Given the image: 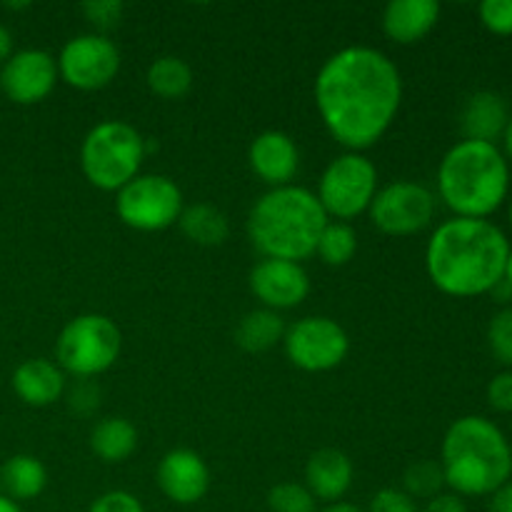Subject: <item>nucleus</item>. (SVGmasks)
I'll return each instance as SVG.
<instances>
[{"instance_id": "36", "label": "nucleus", "mask_w": 512, "mask_h": 512, "mask_svg": "<svg viewBox=\"0 0 512 512\" xmlns=\"http://www.w3.org/2000/svg\"><path fill=\"white\" fill-rule=\"evenodd\" d=\"M420 512H468V505H465V500L460 495L440 493L433 500H428Z\"/></svg>"}, {"instance_id": "31", "label": "nucleus", "mask_w": 512, "mask_h": 512, "mask_svg": "<svg viewBox=\"0 0 512 512\" xmlns=\"http://www.w3.org/2000/svg\"><path fill=\"white\" fill-rule=\"evenodd\" d=\"M123 10L125 5L120 0H90V3L83 5V13L90 23L95 25L98 30H110L120 23L123 18Z\"/></svg>"}, {"instance_id": "27", "label": "nucleus", "mask_w": 512, "mask_h": 512, "mask_svg": "<svg viewBox=\"0 0 512 512\" xmlns=\"http://www.w3.org/2000/svg\"><path fill=\"white\" fill-rule=\"evenodd\" d=\"M405 493L418 503V500H433L445 488V475L440 463L435 460H420L413 463L403 475Z\"/></svg>"}, {"instance_id": "35", "label": "nucleus", "mask_w": 512, "mask_h": 512, "mask_svg": "<svg viewBox=\"0 0 512 512\" xmlns=\"http://www.w3.org/2000/svg\"><path fill=\"white\" fill-rule=\"evenodd\" d=\"M98 388H95L93 383H78L73 388V393H70V405H73L78 413H90V410L98 408Z\"/></svg>"}, {"instance_id": "2", "label": "nucleus", "mask_w": 512, "mask_h": 512, "mask_svg": "<svg viewBox=\"0 0 512 512\" xmlns=\"http://www.w3.org/2000/svg\"><path fill=\"white\" fill-rule=\"evenodd\" d=\"M510 240L490 220L450 218L433 230L425 248V270L440 293L478 298L503 280Z\"/></svg>"}, {"instance_id": "32", "label": "nucleus", "mask_w": 512, "mask_h": 512, "mask_svg": "<svg viewBox=\"0 0 512 512\" xmlns=\"http://www.w3.org/2000/svg\"><path fill=\"white\" fill-rule=\"evenodd\" d=\"M365 512H420V508L405 490L383 488L370 498V505Z\"/></svg>"}, {"instance_id": "19", "label": "nucleus", "mask_w": 512, "mask_h": 512, "mask_svg": "<svg viewBox=\"0 0 512 512\" xmlns=\"http://www.w3.org/2000/svg\"><path fill=\"white\" fill-rule=\"evenodd\" d=\"M438 20V0H390L383 10L385 35L398 45L420 43L433 33Z\"/></svg>"}, {"instance_id": "23", "label": "nucleus", "mask_w": 512, "mask_h": 512, "mask_svg": "<svg viewBox=\"0 0 512 512\" xmlns=\"http://www.w3.org/2000/svg\"><path fill=\"white\" fill-rule=\"evenodd\" d=\"M285 328L280 313L268 308L250 310L240 318L238 328H235V343L245 350V353H265V350L275 348L283 343Z\"/></svg>"}, {"instance_id": "37", "label": "nucleus", "mask_w": 512, "mask_h": 512, "mask_svg": "<svg viewBox=\"0 0 512 512\" xmlns=\"http://www.w3.org/2000/svg\"><path fill=\"white\" fill-rule=\"evenodd\" d=\"M488 512H512V480L488 495Z\"/></svg>"}, {"instance_id": "16", "label": "nucleus", "mask_w": 512, "mask_h": 512, "mask_svg": "<svg viewBox=\"0 0 512 512\" xmlns=\"http://www.w3.org/2000/svg\"><path fill=\"white\" fill-rule=\"evenodd\" d=\"M250 170L270 188L290 185L300 168V153L295 140L283 130H265L255 135L248 150Z\"/></svg>"}, {"instance_id": "34", "label": "nucleus", "mask_w": 512, "mask_h": 512, "mask_svg": "<svg viewBox=\"0 0 512 512\" xmlns=\"http://www.w3.org/2000/svg\"><path fill=\"white\" fill-rule=\"evenodd\" d=\"M488 403L498 413H512V370L493 375L488 383Z\"/></svg>"}, {"instance_id": "33", "label": "nucleus", "mask_w": 512, "mask_h": 512, "mask_svg": "<svg viewBox=\"0 0 512 512\" xmlns=\"http://www.w3.org/2000/svg\"><path fill=\"white\" fill-rule=\"evenodd\" d=\"M88 512H145V508L128 490H108L90 503Z\"/></svg>"}, {"instance_id": "21", "label": "nucleus", "mask_w": 512, "mask_h": 512, "mask_svg": "<svg viewBox=\"0 0 512 512\" xmlns=\"http://www.w3.org/2000/svg\"><path fill=\"white\" fill-rule=\"evenodd\" d=\"M48 485V470L35 455H13L0 468V488L10 500H35Z\"/></svg>"}, {"instance_id": "9", "label": "nucleus", "mask_w": 512, "mask_h": 512, "mask_svg": "<svg viewBox=\"0 0 512 512\" xmlns=\"http://www.w3.org/2000/svg\"><path fill=\"white\" fill-rule=\"evenodd\" d=\"M183 193L168 175L148 173L130 180L115 195V213L128 228L140 233H158L180 220Z\"/></svg>"}, {"instance_id": "5", "label": "nucleus", "mask_w": 512, "mask_h": 512, "mask_svg": "<svg viewBox=\"0 0 512 512\" xmlns=\"http://www.w3.org/2000/svg\"><path fill=\"white\" fill-rule=\"evenodd\" d=\"M510 193V165L493 143L460 140L438 165V198L453 218L488 220Z\"/></svg>"}, {"instance_id": "4", "label": "nucleus", "mask_w": 512, "mask_h": 512, "mask_svg": "<svg viewBox=\"0 0 512 512\" xmlns=\"http://www.w3.org/2000/svg\"><path fill=\"white\" fill-rule=\"evenodd\" d=\"M440 468L455 495L483 498L512 480L510 440L493 420L465 415L445 433Z\"/></svg>"}, {"instance_id": "3", "label": "nucleus", "mask_w": 512, "mask_h": 512, "mask_svg": "<svg viewBox=\"0 0 512 512\" xmlns=\"http://www.w3.org/2000/svg\"><path fill=\"white\" fill-rule=\"evenodd\" d=\"M328 225L318 195L300 185L270 188L260 195L248 215V235L263 258L303 263L315 255Z\"/></svg>"}, {"instance_id": "20", "label": "nucleus", "mask_w": 512, "mask_h": 512, "mask_svg": "<svg viewBox=\"0 0 512 512\" xmlns=\"http://www.w3.org/2000/svg\"><path fill=\"white\" fill-rule=\"evenodd\" d=\"M13 390L30 408H48L65 393V373L58 363L45 358L25 360L13 373Z\"/></svg>"}, {"instance_id": "11", "label": "nucleus", "mask_w": 512, "mask_h": 512, "mask_svg": "<svg viewBox=\"0 0 512 512\" xmlns=\"http://www.w3.org/2000/svg\"><path fill=\"white\" fill-rule=\"evenodd\" d=\"M435 208L438 200L433 190L413 180H395L385 188H378L368 213L380 233L405 238L428 228L435 218Z\"/></svg>"}, {"instance_id": "24", "label": "nucleus", "mask_w": 512, "mask_h": 512, "mask_svg": "<svg viewBox=\"0 0 512 512\" xmlns=\"http://www.w3.org/2000/svg\"><path fill=\"white\" fill-rule=\"evenodd\" d=\"M178 225L185 238L193 240L195 245H205V248L223 245L230 235L228 218L208 203H195L190 208H183Z\"/></svg>"}, {"instance_id": "14", "label": "nucleus", "mask_w": 512, "mask_h": 512, "mask_svg": "<svg viewBox=\"0 0 512 512\" xmlns=\"http://www.w3.org/2000/svg\"><path fill=\"white\" fill-rule=\"evenodd\" d=\"M250 290L268 310L298 308L310 293V278L300 263L263 258L250 270Z\"/></svg>"}, {"instance_id": "30", "label": "nucleus", "mask_w": 512, "mask_h": 512, "mask_svg": "<svg viewBox=\"0 0 512 512\" xmlns=\"http://www.w3.org/2000/svg\"><path fill=\"white\" fill-rule=\"evenodd\" d=\"M478 15L493 35H512V0H485L478 5Z\"/></svg>"}, {"instance_id": "10", "label": "nucleus", "mask_w": 512, "mask_h": 512, "mask_svg": "<svg viewBox=\"0 0 512 512\" xmlns=\"http://www.w3.org/2000/svg\"><path fill=\"white\" fill-rule=\"evenodd\" d=\"M285 355L305 373H328L348 358L350 340L343 325L325 315H308L285 328Z\"/></svg>"}, {"instance_id": "44", "label": "nucleus", "mask_w": 512, "mask_h": 512, "mask_svg": "<svg viewBox=\"0 0 512 512\" xmlns=\"http://www.w3.org/2000/svg\"><path fill=\"white\" fill-rule=\"evenodd\" d=\"M508 223H510V230H512V200H510V205H508Z\"/></svg>"}, {"instance_id": "45", "label": "nucleus", "mask_w": 512, "mask_h": 512, "mask_svg": "<svg viewBox=\"0 0 512 512\" xmlns=\"http://www.w3.org/2000/svg\"><path fill=\"white\" fill-rule=\"evenodd\" d=\"M510 455H512V438H510Z\"/></svg>"}, {"instance_id": "26", "label": "nucleus", "mask_w": 512, "mask_h": 512, "mask_svg": "<svg viewBox=\"0 0 512 512\" xmlns=\"http://www.w3.org/2000/svg\"><path fill=\"white\" fill-rule=\"evenodd\" d=\"M315 253L320 255V260L328 265H348L353 260V255L358 253V233L350 228L348 223H338V220H328V225L323 228L318 240V248Z\"/></svg>"}, {"instance_id": "38", "label": "nucleus", "mask_w": 512, "mask_h": 512, "mask_svg": "<svg viewBox=\"0 0 512 512\" xmlns=\"http://www.w3.org/2000/svg\"><path fill=\"white\" fill-rule=\"evenodd\" d=\"M13 55V35L5 25H0V65Z\"/></svg>"}, {"instance_id": "22", "label": "nucleus", "mask_w": 512, "mask_h": 512, "mask_svg": "<svg viewBox=\"0 0 512 512\" xmlns=\"http://www.w3.org/2000/svg\"><path fill=\"white\" fill-rule=\"evenodd\" d=\"M135 448H138V430L125 418L100 420L90 433V450L108 465L128 460Z\"/></svg>"}, {"instance_id": "17", "label": "nucleus", "mask_w": 512, "mask_h": 512, "mask_svg": "<svg viewBox=\"0 0 512 512\" xmlns=\"http://www.w3.org/2000/svg\"><path fill=\"white\" fill-rule=\"evenodd\" d=\"M510 123V108L505 98L493 90H478L465 100L460 110V133L463 140L493 143L503 140L505 128Z\"/></svg>"}, {"instance_id": "7", "label": "nucleus", "mask_w": 512, "mask_h": 512, "mask_svg": "<svg viewBox=\"0 0 512 512\" xmlns=\"http://www.w3.org/2000/svg\"><path fill=\"white\" fill-rule=\"evenodd\" d=\"M123 348V335L115 320L100 313H85L65 323L55 340V360L63 373L80 380L95 378L115 365Z\"/></svg>"}, {"instance_id": "12", "label": "nucleus", "mask_w": 512, "mask_h": 512, "mask_svg": "<svg viewBox=\"0 0 512 512\" xmlns=\"http://www.w3.org/2000/svg\"><path fill=\"white\" fill-rule=\"evenodd\" d=\"M58 78L75 90H100L115 80L120 70V50L108 35H75L58 55Z\"/></svg>"}, {"instance_id": "28", "label": "nucleus", "mask_w": 512, "mask_h": 512, "mask_svg": "<svg viewBox=\"0 0 512 512\" xmlns=\"http://www.w3.org/2000/svg\"><path fill=\"white\" fill-rule=\"evenodd\" d=\"M268 508L273 512H318V500L305 485L280 483L268 493Z\"/></svg>"}, {"instance_id": "41", "label": "nucleus", "mask_w": 512, "mask_h": 512, "mask_svg": "<svg viewBox=\"0 0 512 512\" xmlns=\"http://www.w3.org/2000/svg\"><path fill=\"white\" fill-rule=\"evenodd\" d=\"M0 512H23V510H20V505L15 503V500H10L8 495L0 493Z\"/></svg>"}, {"instance_id": "40", "label": "nucleus", "mask_w": 512, "mask_h": 512, "mask_svg": "<svg viewBox=\"0 0 512 512\" xmlns=\"http://www.w3.org/2000/svg\"><path fill=\"white\" fill-rule=\"evenodd\" d=\"M318 512H365V510H363V508H358V505H353V503H343V500H340V503L328 505V508H323V510H318Z\"/></svg>"}, {"instance_id": "18", "label": "nucleus", "mask_w": 512, "mask_h": 512, "mask_svg": "<svg viewBox=\"0 0 512 512\" xmlns=\"http://www.w3.org/2000/svg\"><path fill=\"white\" fill-rule=\"evenodd\" d=\"M353 463L343 450L323 448L310 455L305 465V488L320 503H340L353 485Z\"/></svg>"}, {"instance_id": "39", "label": "nucleus", "mask_w": 512, "mask_h": 512, "mask_svg": "<svg viewBox=\"0 0 512 512\" xmlns=\"http://www.w3.org/2000/svg\"><path fill=\"white\" fill-rule=\"evenodd\" d=\"M503 155H505V160H508V165H512V115H510V123H508V128H505V135H503Z\"/></svg>"}, {"instance_id": "43", "label": "nucleus", "mask_w": 512, "mask_h": 512, "mask_svg": "<svg viewBox=\"0 0 512 512\" xmlns=\"http://www.w3.org/2000/svg\"><path fill=\"white\" fill-rule=\"evenodd\" d=\"M5 8H10V10H20V8H28V3H5Z\"/></svg>"}, {"instance_id": "15", "label": "nucleus", "mask_w": 512, "mask_h": 512, "mask_svg": "<svg viewBox=\"0 0 512 512\" xmlns=\"http://www.w3.org/2000/svg\"><path fill=\"white\" fill-rule=\"evenodd\" d=\"M158 488L175 505H195L208 495L210 470L195 450H170L155 470Z\"/></svg>"}, {"instance_id": "8", "label": "nucleus", "mask_w": 512, "mask_h": 512, "mask_svg": "<svg viewBox=\"0 0 512 512\" xmlns=\"http://www.w3.org/2000/svg\"><path fill=\"white\" fill-rule=\"evenodd\" d=\"M378 193V168L365 153H343L328 163L318 183V200L325 215L338 223L358 218L370 210Z\"/></svg>"}, {"instance_id": "1", "label": "nucleus", "mask_w": 512, "mask_h": 512, "mask_svg": "<svg viewBox=\"0 0 512 512\" xmlns=\"http://www.w3.org/2000/svg\"><path fill=\"white\" fill-rule=\"evenodd\" d=\"M313 95L328 133L350 153H363L398 118L403 78L383 50L350 45L325 60L315 75Z\"/></svg>"}, {"instance_id": "13", "label": "nucleus", "mask_w": 512, "mask_h": 512, "mask_svg": "<svg viewBox=\"0 0 512 512\" xmlns=\"http://www.w3.org/2000/svg\"><path fill=\"white\" fill-rule=\"evenodd\" d=\"M58 83V63L48 50L25 48L10 55L0 70V90L18 105L48 98Z\"/></svg>"}, {"instance_id": "42", "label": "nucleus", "mask_w": 512, "mask_h": 512, "mask_svg": "<svg viewBox=\"0 0 512 512\" xmlns=\"http://www.w3.org/2000/svg\"><path fill=\"white\" fill-rule=\"evenodd\" d=\"M503 283L508 285L512 290V248H510V255H508V263H505V275H503Z\"/></svg>"}, {"instance_id": "6", "label": "nucleus", "mask_w": 512, "mask_h": 512, "mask_svg": "<svg viewBox=\"0 0 512 512\" xmlns=\"http://www.w3.org/2000/svg\"><path fill=\"white\" fill-rule=\"evenodd\" d=\"M145 138L123 120H103L88 130L80 148V168L93 188L118 193L140 175Z\"/></svg>"}, {"instance_id": "29", "label": "nucleus", "mask_w": 512, "mask_h": 512, "mask_svg": "<svg viewBox=\"0 0 512 512\" xmlns=\"http://www.w3.org/2000/svg\"><path fill=\"white\" fill-rule=\"evenodd\" d=\"M488 348L505 370H512V305L498 310L488 323Z\"/></svg>"}, {"instance_id": "25", "label": "nucleus", "mask_w": 512, "mask_h": 512, "mask_svg": "<svg viewBox=\"0 0 512 512\" xmlns=\"http://www.w3.org/2000/svg\"><path fill=\"white\" fill-rule=\"evenodd\" d=\"M145 83H148L150 93L158 95V98L178 100L193 88V70L178 55H163V58L150 63Z\"/></svg>"}]
</instances>
